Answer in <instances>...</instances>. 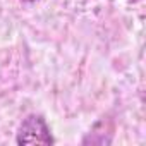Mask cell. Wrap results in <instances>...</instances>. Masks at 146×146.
<instances>
[{
	"label": "cell",
	"mask_w": 146,
	"mask_h": 146,
	"mask_svg": "<svg viewBox=\"0 0 146 146\" xmlns=\"http://www.w3.org/2000/svg\"><path fill=\"white\" fill-rule=\"evenodd\" d=\"M16 141L17 144H41V146L53 144L50 129L41 115H28L19 125Z\"/></svg>",
	"instance_id": "cell-1"
},
{
	"label": "cell",
	"mask_w": 146,
	"mask_h": 146,
	"mask_svg": "<svg viewBox=\"0 0 146 146\" xmlns=\"http://www.w3.org/2000/svg\"><path fill=\"white\" fill-rule=\"evenodd\" d=\"M23 2H36V0H23Z\"/></svg>",
	"instance_id": "cell-2"
}]
</instances>
